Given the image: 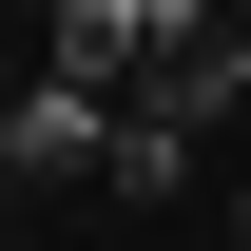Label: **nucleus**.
Returning a JSON list of instances; mask_svg holds the SVG:
<instances>
[{
	"label": "nucleus",
	"mask_w": 251,
	"mask_h": 251,
	"mask_svg": "<svg viewBox=\"0 0 251 251\" xmlns=\"http://www.w3.org/2000/svg\"><path fill=\"white\" fill-rule=\"evenodd\" d=\"M0 155H20V193H39V174H97V155H116V97H77V77L0 97Z\"/></svg>",
	"instance_id": "1"
},
{
	"label": "nucleus",
	"mask_w": 251,
	"mask_h": 251,
	"mask_svg": "<svg viewBox=\"0 0 251 251\" xmlns=\"http://www.w3.org/2000/svg\"><path fill=\"white\" fill-rule=\"evenodd\" d=\"M232 251H251V174H232Z\"/></svg>",
	"instance_id": "2"
}]
</instances>
